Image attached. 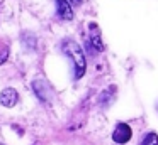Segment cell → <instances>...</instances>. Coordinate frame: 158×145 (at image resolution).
<instances>
[{
    "label": "cell",
    "instance_id": "1",
    "mask_svg": "<svg viewBox=\"0 0 158 145\" xmlns=\"http://www.w3.org/2000/svg\"><path fill=\"white\" fill-rule=\"evenodd\" d=\"M61 49H63V52L72 59L73 66H75V79H80V78L85 74V69H87V61H85V54H83L82 47H80L75 40L66 39V40H63Z\"/></svg>",
    "mask_w": 158,
    "mask_h": 145
},
{
    "label": "cell",
    "instance_id": "2",
    "mask_svg": "<svg viewBox=\"0 0 158 145\" xmlns=\"http://www.w3.org/2000/svg\"><path fill=\"white\" fill-rule=\"evenodd\" d=\"M131 137H133V130H131L129 125H126V123H117L116 125V130L112 132V140L116 142V143H119V145L127 143V142L131 140Z\"/></svg>",
    "mask_w": 158,
    "mask_h": 145
},
{
    "label": "cell",
    "instance_id": "3",
    "mask_svg": "<svg viewBox=\"0 0 158 145\" xmlns=\"http://www.w3.org/2000/svg\"><path fill=\"white\" fill-rule=\"evenodd\" d=\"M89 30H90V36H89V44L95 52H102L104 51V44H102V39H100V29L97 24H90L89 25Z\"/></svg>",
    "mask_w": 158,
    "mask_h": 145
},
{
    "label": "cell",
    "instance_id": "4",
    "mask_svg": "<svg viewBox=\"0 0 158 145\" xmlns=\"http://www.w3.org/2000/svg\"><path fill=\"white\" fill-rule=\"evenodd\" d=\"M56 5V15L61 20H72L73 19V9L70 0H55Z\"/></svg>",
    "mask_w": 158,
    "mask_h": 145
},
{
    "label": "cell",
    "instance_id": "5",
    "mask_svg": "<svg viewBox=\"0 0 158 145\" xmlns=\"http://www.w3.org/2000/svg\"><path fill=\"white\" fill-rule=\"evenodd\" d=\"M19 101V94L14 88H5L2 93H0V103L7 108H12L15 103Z\"/></svg>",
    "mask_w": 158,
    "mask_h": 145
},
{
    "label": "cell",
    "instance_id": "6",
    "mask_svg": "<svg viewBox=\"0 0 158 145\" xmlns=\"http://www.w3.org/2000/svg\"><path fill=\"white\" fill-rule=\"evenodd\" d=\"M32 88H34V93L39 96V100L41 101H48L49 100V94H51V90H49L48 83L46 81H34L32 83Z\"/></svg>",
    "mask_w": 158,
    "mask_h": 145
},
{
    "label": "cell",
    "instance_id": "7",
    "mask_svg": "<svg viewBox=\"0 0 158 145\" xmlns=\"http://www.w3.org/2000/svg\"><path fill=\"white\" fill-rule=\"evenodd\" d=\"M139 145H158V135L153 133V132H150V133L144 135L143 142H141Z\"/></svg>",
    "mask_w": 158,
    "mask_h": 145
},
{
    "label": "cell",
    "instance_id": "8",
    "mask_svg": "<svg viewBox=\"0 0 158 145\" xmlns=\"http://www.w3.org/2000/svg\"><path fill=\"white\" fill-rule=\"evenodd\" d=\"M114 90H116V88L114 86H109L107 88L106 91H104L102 94H100V98H99V101L100 103H102V106H107V105L110 103V100H109V96H110V93H114Z\"/></svg>",
    "mask_w": 158,
    "mask_h": 145
},
{
    "label": "cell",
    "instance_id": "9",
    "mask_svg": "<svg viewBox=\"0 0 158 145\" xmlns=\"http://www.w3.org/2000/svg\"><path fill=\"white\" fill-rule=\"evenodd\" d=\"M9 59V47L0 42V64H4Z\"/></svg>",
    "mask_w": 158,
    "mask_h": 145
},
{
    "label": "cell",
    "instance_id": "10",
    "mask_svg": "<svg viewBox=\"0 0 158 145\" xmlns=\"http://www.w3.org/2000/svg\"><path fill=\"white\" fill-rule=\"evenodd\" d=\"M82 2H83V0H70L72 5H82Z\"/></svg>",
    "mask_w": 158,
    "mask_h": 145
},
{
    "label": "cell",
    "instance_id": "11",
    "mask_svg": "<svg viewBox=\"0 0 158 145\" xmlns=\"http://www.w3.org/2000/svg\"><path fill=\"white\" fill-rule=\"evenodd\" d=\"M0 145H4V143H0Z\"/></svg>",
    "mask_w": 158,
    "mask_h": 145
}]
</instances>
